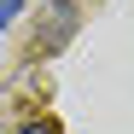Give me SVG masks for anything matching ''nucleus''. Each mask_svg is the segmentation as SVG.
<instances>
[{"label": "nucleus", "instance_id": "obj_1", "mask_svg": "<svg viewBox=\"0 0 134 134\" xmlns=\"http://www.w3.org/2000/svg\"><path fill=\"white\" fill-rule=\"evenodd\" d=\"M18 12H24V0H0V29H6L12 18H18Z\"/></svg>", "mask_w": 134, "mask_h": 134}, {"label": "nucleus", "instance_id": "obj_2", "mask_svg": "<svg viewBox=\"0 0 134 134\" xmlns=\"http://www.w3.org/2000/svg\"><path fill=\"white\" fill-rule=\"evenodd\" d=\"M24 134H58V128H53V122H29Z\"/></svg>", "mask_w": 134, "mask_h": 134}]
</instances>
